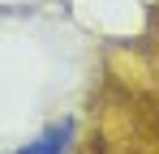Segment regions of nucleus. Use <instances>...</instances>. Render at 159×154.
I'll list each match as a JSON object with an SVG mask.
<instances>
[{
	"instance_id": "f257e3e1",
	"label": "nucleus",
	"mask_w": 159,
	"mask_h": 154,
	"mask_svg": "<svg viewBox=\"0 0 159 154\" xmlns=\"http://www.w3.org/2000/svg\"><path fill=\"white\" fill-rule=\"evenodd\" d=\"M73 128H78L73 116H60V120H52V124H43L26 146H17L13 154H69L73 150Z\"/></svg>"
}]
</instances>
